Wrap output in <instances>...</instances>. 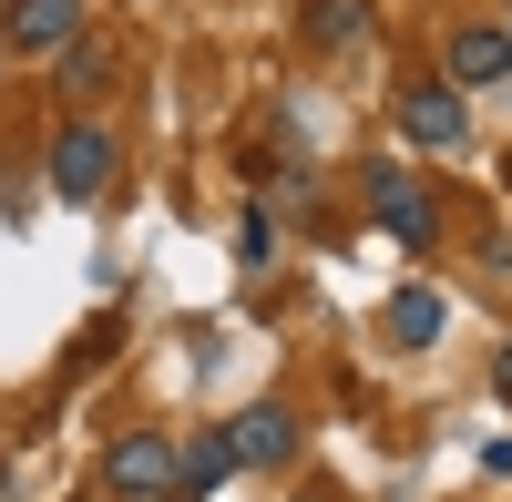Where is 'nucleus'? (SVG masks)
<instances>
[{
  "label": "nucleus",
  "instance_id": "nucleus-1",
  "mask_svg": "<svg viewBox=\"0 0 512 502\" xmlns=\"http://www.w3.org/2000/svg\"><path fill=\"white\" fill-rule=\"evenodd\" d=\"M103 482H113V502L175 492V431H123V441L103 451Z\"/></svg>",
  "mask_w": 512,
  "mask_h": 502
},
{
  "label": "nucleus",
  "instance_id": "nucleus-2",
  "mask_svg": "<svg viewBox=\"0 0 512 502\" xmlns=\"http://www.w3.org/2000/svg\"><path fill=\"white\" fill-rule=\"evenodd\" d=\"M103 185H113V134H103V123H62V134H52V195L93 205Z\"/></svg>",
  "mask_w": 512,
  "mask_h": 502
},
{
  "label": "nucleus",
  "instance_id": "nucleus-3",
  "mask_svg": "<svg viewBox=\"0 0 512 502\" xmlns=\"http://www.w3.org/2000/svg\"><path fill=\"white\" fill-rule=\"evenodd\" d=\"M369 216L390 226V236L410 246V257H420V246L441 236V205H431V185H410L400 164H369Z\"/></svg>",
  "mask_w": 512,
  "mask_h": 502
},
{
  "label": "nucleus",
  "instance_id": "nucleus-4",
  "mask_svg": "<svg viewBox=\"0 0 512 502\" xmlns=\"http://www.w3.org/2000/svg\"><path fill=\"white\" fill-rule=\"evenodd\" d=\"M390 113H400V134L420 154H461V144H472V113H461V93H441V82H410Z\"/></svg>",
  "mask_w": 512,
  "mask_h": 502
},
{
  "label": "nucleus",
  "instance_id": "nucleus-5",
  "mask_svg": "<svg viewBox=\"0 0 512 502\" xmlns=\"http://www.w3.org/2000/svg\"><path fill=\"white\" fill-rule=\"evenodd\" d=\"M451 82H472V93H492V82H512V31H492V21L451 31Z\"/></svg>",
  "mask_w": 512,
  "mask_h": 502
},
{
  "label": "nucleus",
  "instance_id": "nucleus-6",
  "mask_svg": "<svg viewBox=\"0 0 512 502\" xmlns=\"http://www.w3.org/2000/svg\"><path fill=\"white\" fill-rule=\"evenodd\" d=\"M226 472H236L226 431H195V441L175 451V502H216V492H226Z\"/></svg>",
  "mask_w": 512,
  "mask_h": 502
},
{
  "label": "nucleus",
  "instance_id": "nucleus-7",
  "mask_svg": "<svg viewBox=\"0 0 512 502\" xmlns=\"http://www.w3.org/2000/svg\"><path fill=\"white\" fill-rule=\"evenodd\" d=\"M82 31V0H11V52H62Z\"/></svg>",
  "mask_w": 512,
  "mask_h": 502
},
{
  "label": "nucleus",
  "instance_id": "nucleus-8",
  "mask_svg": "<svg viewBox=\"0 0 512 502\" xmlns=\"http://www.w3.org/2000/svg\"><path fill=\"white\" fill-rule=\"evenodd\" d=\"M226 451H236V462H287V451H297V421H287L277 400H256V410H236Z\"/></svg>",
  "mask_w": 512,
  "mask_h": 502
},
{
  "label": "nucleus",
  "instance_id": "nucleus-9",
  "mask_svg": "<svg viewBox=\"0 0 512 502\" xmlns=\"http://www.w3.org/2000/svg\"><path fill=\"white\" fill-rule=\"evenodd\" d=\"M441 287H400V298H390V349H431L441 339Z\"/></svg>",
  "mask_w": 512,
  "mask_h": 502
},
{
  "label": "nucleus",
  "instance_id": "nucleus-10",
  "mask_svg": "<svg viewBox=\"0 0 512 502\" xmlns=\"http://www.w3.org/2000/svg\"><path fill=\"white\" fill-rule=\"evenodd\" d=\"M359 31H369V0H308V41H328V52H349Z\"/></svg>",
  "mask_w": 512,
  "mask_h": 502
},
{
  "label": "nucleus",
  "instance_id": "nucleus-11",
  "mask_svg": "<svg viewBox=\"0 0 512 502\" xmlns=\"http://www.w3.org/2000/svg\"><path fill=\"white\" fill-rule=\"evenodd\" d=\"M236 257H246V267H267V257H277V226H267V216H246V226H236Z\"/></svg>",
  "mask_w": 512,
  "mask_h": 502
},
{
  "label": "nucleus",
  "instance_id": "nucleus-12",
  "mask_svg": "<svg viewBox=\"0 0 512 502\" xmlns=\"http://www.w3.org/2000/svg\"><path fill=\"white\" fill-rule=\"evenodd\" d=\"M62 82H72V93H93V82H103V52H82V41H72V52H62Z\"/></svg>",
  "mask_w": 512,
  "mask_h": 502
},
{
  "label": "nucleus",
  "instance_id": "nucleus-13",
  "mask_svg": "<svg viewBox=\"0 0 512 502\" xmlns=\"http://www.w3.org/2000/svg\"><path fill=\"white\" fill-rule=\"evenodd\" d=\"M492 390H502V400H512V339H502V359H492Z\"/></svg>",
  "mask_w": 512,
  "mask_h": 502
}]
</instances>
